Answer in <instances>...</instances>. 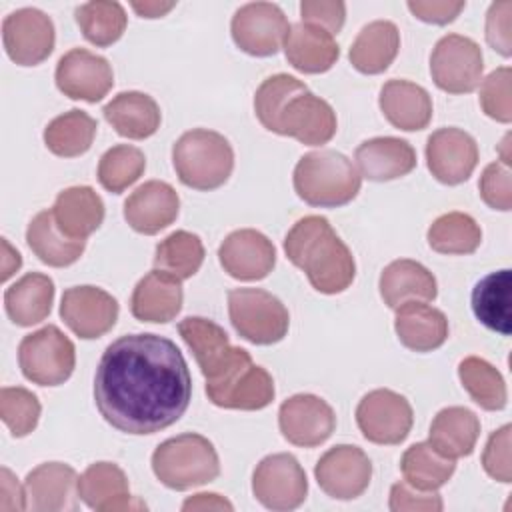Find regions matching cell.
Instances as JSON below:
<instances>
[{"label": "cell", "mask_w": 512, "mask_h": 512, "mask_svg": "<svg viewBox=\"0 0 512 512\" xmlns=\"http://www.w3.org/2000/svg\"><path fill=\"white\" fill-rule=\"evenodd\" d=\"M314 476L322 492L330 498L354 500L370 486L372 462L362 448L338 444L320 456Z\"/></svg>", "instance_id": "cell-12"}, {"label": "cell", "mask_w": 512, "mask_h": 512, "mask_svg": "<svg viewBox=\"0 0 512 512\" xmlns=\"http://www.w3.org/2000/svg\"><path fill=\"white\" fill-rule=\"evenodd\" d=\"M152 470L166 488L182 492L216 480L220 460L206 436L188 432L158 444L152 454Z\"/></svg>", "instance_id": "cell-5"}, {"label": "cell", "mask_w": 512, "mask_h": 512, "mask_svg": "<svg viewBox=\"0 0 512 512\" xmlns=\"http://www.w3.org/2000/svg\"><path fill=\"white\" fill-rule=\"evenodd\" d=\"M118 302L98 286H72L64 290L60 316L64 324L82 340H94L114 328Z\"/></svg>", "instance_id": "cell-15"}, {"label": "cell", "mask_w": 512, "mask_h": 512, "mask_svg": "<svg viewBox=\"0 0 512 512\" xmlns=\"http://www.w3.org/2000/svg\"><path fill=\"white\" fill-rule=\"evenodd\" d=\"M290 22L286 20L282 8L272 2H250L240 6L230 22V32L234 44L258 58L274 56L284 48Z\"/></svg>", "instance_id": "cell-11"}, {"label": "cell", "mask_w": 512, "mask_h": 512, "mask_svg": "<svg viewBox=\"0 0 512 512\" xmlns=\"http://www.w3.org/2000/svg\"><path fill=\"white\" fill-rule=\"evenodd\" d=\"M394 330L402 346L414 352H432L448 338V320L442 310L424 302H404L396 308Z\"/></svg>", "instance_id": "cell-25"}, {"label": "cell", "mask_w": 512, "mask_h": 512, "mask_svg": "<svg viewBox=\"0 0 512 512\" xmlns=\"http://www.w3.org/2000/svg\"><path fill=\"white\" fill-rule=\"evenodd\" d=\"M484 56L480 46L462 34L442 36L430 54L434 84L448 94L474 92L482 82Z\"/></svg>", "instance_id": "cell-8"}, {"label": "cell", "mask_w": 512, "mask_h": 512, "mask_svg": "<svg viewBox=\"0 0 512 512\" xmlns=\"http://www.w3.org/2000/svg\"><path fill=\"white\" fill-rule=\"evenodd\" d=\"M378 104L384 118L404 132L422 130L432 120L430 94L410 80H388L380 90Z\"/></svg>", "instance_id": "cell-26"}, {"label": "cell", "mask_w": 512, "mask_h": 512, "mask_svg": "<svg viewBox=\"0 0 512 512\" xmlns=\"http://www.w3.org/2000/svg\"><path fill=\"white\" fill-rule=\"evenodd\" d=\"M278 426L290 444L314 448L332 436L336 428V414L320 396L294 394L280 404Z\"/></svg>", "instance_id": "cell-16"}, {"label": "cell", "mask_w": 512, "mask_h": 512, "mask_svg": "<svg viewBox=\"0 0 512 512\" xmlns=\"http://www.w3.org/2000/svg\"><path fill=\"white\" fill-rule=\"evenodd\" d=\"M26 242L40 262L54 268L74 264L86 248V240L68 238L58 228L52 210H42L30 220L26 230Z\"/></svg>", "instance_id": "cell-35"}, {"label": "cell", "mask_w": 512, "mask_h": 512, "mask_svg": "<svg viewBox=\"0 0 512 512\" xmlns=\"http://www.w3.org/2000/svg\"><path fill=\"white\" fill-rule=\"evenodd\" d=\"M274 380L266 368L252 364L246 374L226 394L220 408L228 410H262L274 400Z\"/></svg>", "instance_id": "cell-46"}, {"label": "cell", "mask_w": 512, "mask_h": 512, "mask_svg": "<svg viewBox=\"0 0 512 512\" xmlns=\"http://www.w3.org/2000/svg\"><path fill=\"white\" fill-rule=\"evenodd\" d=\"M400 50V32L390 20L366 24L350 46V64L362 74H382Z\"/></svg>", "instance_id": "cell-33"}, {"label": "cell", "mask_w": 512, "mask_h": 512, "mask_svg": "<svg viewBox=\"0 0 512 512\" xmlns=\"http://www.w3.org/2000/svg\"><path fill=\"white\" fill-rule=\"evenodd\" d=\"M414 422L410 402L388 388L368 392L356 406V424L368 442L394 446L408 438Z\"/></svg>", "instance_id": "cell-10"}, {"label": "cell", "mask_w": 512, "mask_h": 512, "mask_svg": "<svg viewBox=\"0 0 512 512\" xmlns=\"http://www.w3.org/2000/svg\"><path fill=\"white\" fill-rule=\"evenodd\" d=\"M458 378L470 398L482 410H502L508 400L502 374L484 358L468 356L458 364Z\"/></svg>", "instance_id": "cell-40"}, {"label": "cell", "mask_w": 512, "mask_h": 512, "mask_svg": "<svg viewBox=\"0 0 512 512\" xmlns=\"http://www.w3.org/2000/svg\"><path fill=\"white\" fill-rule=\"evenodd\" d=\"M252 494L268 510H294L308 494L306 472L292 454H270L254 468Z\"/></svg>", "instance_id": "cell-9"}, {"label": "cell", "mask_w": 512, "mask_h": 512, "mask_svg": "<svg viewBox=\"0 0 512 512\" xmlns=\"http://www.w3.org/2000/svg\"><path fill=\"white\" fill-rule=\"evenodd\" d=\"M392 512H440L442 498L436 490H418L408 482H396L390 488Z\"/></svg>", "instance_id": "cell-52"}, {"label": "cell", "mask_w": 512, "mask_h": 512, "mask_svg": "<svg viewBox=\"0 0 512 512\" xmlns=\"http://www.w3.org/2000/svg\"><path fill=\"white\" fill-rule=\"evenodd\" d=\"M40 402L36 394L22 386H4L0 390V418L14 438H24L38 426Z\"/></svg>", "instance_id": "cell-45"}, {"label": "cell", "mask_w": 512, "mask_h": 512, "mask_svg": "<svg viewBox=\"0 0 512 512\" xmlns=\"http://www.w3.org/2000/svg\"><path fill=\"white\" fill-rule=\"evenodd\" d=\"M428 246L438 254L464 256L476 252L482 242V230L476 220L464 212L438 216L428 228Z\"/></svg>", "instance_id": "cell-38"}, {"label": "cell", "mask_w": 512, "mask_h": 512, "mask_svg": "<svg viewBox=\"0 0 512 512\" xmlns=\"http://www.w3.org/2000/svg\"><path fill=\"white\" fill-rule=\"evenodd\" d=\"M130 6L142 18H160L166 12H170L176 6V2H132Z\"/></svg>", "instance_id": "cell-56"}, {"label": "cell", "mask_w": 512, "mask_h": 512, "mask_svg": "<svg viewBox=\"0 0 512 512\" xmlns=\"http://www.w3.org/2000/svg\"><path fill=\"white\" fill-rule=\"evenodd\" d=\"M284 54L288 64H292V68H296L298 72L322 74L336 64L340 48L334 36L326 30L298 22L290 24L284 42Z\"/></svg>", "instance_id": "cell-27"}, {"label": "cell", "mask_w": 512, "mask_h": 512, "mask_svg": "<svg viewBox=\"0 0 512 512\" xmlns=\"http://www.w3.org/2000/svg\"><path fill=\"white\" fill-rule=\"evenodd\" d=\"M106 122L124 138L144 140L160 128V108L156 100L144 92L128 90L116 94L104 108Z\"/></svg>", "instance_id": "cell-30"}, {"label": "cell", "mask_w": 512, "mask_h": 512, "mask_svg": "<svg viewBox=\"0 0 512 512\" xmlns=\"http://www.w3.org/2000/svg\"><path fill=\"white\" fill-rule=\"evenodd\" d=\"M28 508L34 512L76 510L78 476L64 462H44L28 472L24 480Z\"/></svg>", "instance_id": "cell-22"}, {"label": "cell", "mask_w": 512, "mask_h": 512, "mask_svg": "<svg viewBox=\"0 0 512 512\" xmlns=\"http://www.w3.org/2000/svg\"><path fill=\"white\" fill-rule=\"evenodd\" d=\"M2 42L18 66H38L54 50V22L38 8H20L2 22Z\"/></svg>", "instance_id": "cell-13"}, {"label": "cell", "mask_w": 512, "mask_h": 512, "mask_svg": "<svg viewBox=\"0 0 512 512\" xmlns=\"http://www.w3.org/2000/svg\"><path fill=\"white\" fill-rule=\"evenodd\" d=\"M182 280L154 268L132 290L130 312L140 322L166 324L182 310Z\"/></svg>", "instance_id": "cell-24"}, {"label": "cell", "mask_w": 512, "mask_h": 512, "mask_svg": "<svg viewBox=\"0 0 512 512\" xmlns=\"http://www.w3.org/2000/svg\"><path fill=\"white\" fill-rule=\"evenodd\" d=\"M360 176L372 182H390L416 168V150L396 136H376L364 140L354 152Z\"/></svg>", "instance_id": "cell-23"}, {"label": "cell", "mask_w": 512, "mask_h": 512, "mask_svg": "<svg viewBox=\"0 0 512 512\" xmlns=\"http://www.w3.org/2000/svg\"><path fill=\"white\" fill-rule=\"evenodd\" d=\"M76 22L84 38L98 46L106 48L120 40L126 30V12L120 2L112 0H94L80 4L76 8Z\"/></svg>", "instance_id": "cell-41"}, {"label": "cell", "mask_w": 512, "mask_h": 512, "mask_svg": "<svg viewBox=\"0 0 512 512\" xmlns=\"http://www.w3.org/2000/svg\"><path fill=\"white\" fill-rule=\"evenodd\" d=\"M486 42L498 54H512V2L500 0L490 4L486 14Z\"/></svg>", "instance_id": "cell-51"}, {"label": "cell", "mask_w": 512, "mask_h": 512, "mask_svg": "<svg viewBox=\"0 0 512 512\" xmlns=\"http://www.w3.org/2000/svg\"><path fill=\"white\" fill-rule=\"evenodd\" d=\"M292 182L298 198L306 204L338 208L358 196L362 176L342 152L316 150L298 160Z\"/></svg>", "instance_id": "cell-3"}, {"label": "cell", "mask_w": 512, "mask_h": 512, "mask_svg": "<svg viewBox=\"0 0 512 512\" xmlns=\"http://www.w3.org/2000/svg\"><path fill=\"white\" fill-rule=\"evenodd\" d=\"M180 212L178 192L162 180H150L138 186L124 202V218L138 234H158L168 228Z\"/></svg>", "instance_id": "cell-21"}, {"label": "cell", "mask_w": 512, "mask_h": 512, "mask_svg": "<svg viewBox=\"0 0 512 512\" xmlns=\"http://www.w3.org/2000/svg\"><path fill=\"white\" fill-rule=\"evenodd\" d=\"M144 168L146 156L140 148L116 144L106 150L98 162V182L104 190L120 194L144 174Z\"/></svg>", "instance_id": "cell-43"}, {"label": "cell", "mask_w": 512, "mask_h": 512, "mask_svg": "<svg viewBox=\"0 0 512 512\" xmlns=\"http://www.w3.org/2000/svg\"><path fill=\"white\" fill-rule=\"evenodd\" d=\"M54 302V282L40 272H28L4 292L8 318L22 328L40 324L48 318Z\"/></svg>", "instance_id": "cell-32"}, {"label": "cell", "mask_w": 512, "mask_h": 512, "mask_svg": "<svg viewBox=\"0 0 512 512\" xmlns=\"http://www.w3.org/2000/svg\"><path fill=\"white\" fill-rule=\"evenodd\" d=\"M400 470L404 482H408L410 486L418 490H438L452 478L456 462L438 454L430 446V442H418L406 448V452L402 454Z\"/></svg>", "instance_id": "cell-39"}, {"label": "cell", "mask_w": 512, "mask_h": 512, "mask_svg": "<svg viewBox=\"0 0 512 512\" xmlns=\"http://www.w3.org/2000/svg\"><path fill=\"white\" fill-rule=\"evenodd\" d=\"M228 316L234 330L258 346L280 342L290 326L286 306L262 288H232L228 292Z\"/></svg>", "instance_id": "cell-6"}, {"label": "cell", "mask_w": 512, "mask_h": 512, "mask_svg": "<svg viewBox=\"0 0 512 512\" xmlns=\"http://www.w3.org/2000/svg\"><path fill=\"white\" fill-rule=\"evenodd\" d=\"M2 248H4V258H2V280L6 282L20 266H22V256L18 250H14L6 238H2Z\"/></svg>", "instance_id": "cell-57"}, {"label": "cell", "mask_w": 512, "mask_h": 512, "mask_svg": "<svg viewBox=\"0 0 512 512\" xmlns=\"http://www.w3.org/2000/svg\"><path fill=\"white\" fill-rule=\"evenodd\" d=\"M204 262V244L200 236L176 230L166 236L154 252V268L178 278L186 280L192 278Z\"/></svg>", "instance_id": "cell-42"}, {"label": "cell", "mask_w": 512, "mask_h": 512, "mask_svg": "<svg viewBox=\"0 0 512 512\" xmlns=\"http://www.w3.org/2000/svg\"><path fill=\"white\" fill-rule=\"evenodd\" d=\"M338 122L334 108L310 90L294 96L278 122V134L290 136L306 146H322L336 134Z\"/></svg>", "instance_id": "cell-19"}, {"label": "cell", "mask_w": 512, "mask_h": 512, "mask_svg": "<svg viewBox=\"0 0 512 512\" xmlns=\"http://www.w3.org/2000/svg\"><path fill=\"white\" fill-rule=\"evenodd\" d=\"M18 364L26 380L38 386H60L74 372L76 348L58 326L48 324L20 340Z\"/></svg>", "instance_id": "cell-7"}, {"label": "cell", "mask_w": 512, "mask_h": 512, "mask_svg": "<svg viewBox=\"0 0 512 512\" xmlns=\"http://www.w3.org/2000/svg\"><path fill=\"white\" fill-rule=\"evenodd\" d=\"M182 510L184 512H190V510H232V504L226 498H222L220 494L200 492V494L190 496L182 504Z\"/></svg>", "instance_id": "cell-55"}, {"label": "cell", "mask_w": 512, "mask_h": 512, "mask_svg": "<svg viewBox=\"0 0 512 512\" xmlns=\"http://www.w3.org/2000/svg\"><path fill=\"white\" fill-rule=\"evenodd\" d=\"M378 288L384 304L392 310L410 300L430 302L438 294L434 274L426 266L410 258L390 262L380 274Z\"/></svg>", "instance_id": "cell-28"}, {"label": "cell", "mask_w": 512, "mask_h": 512, "mask_svg": "<svg viewBox=\"0 0 512 512\" xmlns=\"http://www.w3.org/2000/svg\"><path fill=\"white\" fill-rule=\"evenodd\" d=\"M464 0H410L408 10L428 24H450L464 10Z\"/></svg>", "instance_id": "cell-53"}, {"label": "cell", "mask_w": 512, "mask_h": 512, "mask_svg": "<svg viewBox=\"0 0 512 512\" xmlns=\"http://www.w3.org/2000/svg\"><path fill=\"white\" fill-rule=\"evenodd\" d=\"M306 84L290 74H274V76H268L256 90L254 94V112H256V118L260 120V124L278 134V122H280V116L286 108V104L306 92Z\"/></svg>", "instance_id": "cell-44"}, {"label": "cell", "mask_w": 512, "mask_h": 512, "mask_svg": "<svg viewBox=\"0 0 512 512\" xmlns=\"http://www.w3.org/2000/svg\"><path fill=\"white\" fill-rule=\"evenodd\" d=\"M58 228L74 240H86L104 220V202L90 186H70L50 208Z\"/></svg>", "instance_id": "cell-29"}, {"label": "cell", "mask_w": 512, "mask_h": 512, "mask_svg": "<svg viewBox=\"0 0 512 512\" xmlns=\"http://www.w3.org/2000/svg\"><path fill=\"white\" fill-rule=\"evenodd\" d=\"M98 124L84 110L72 108L56 116L44 128L46 148L60 158H76L90 150Z\"/></svg>", "instance_id": "cell-37"}, {"label": "cell", "mask_w": 512, "mask_h": 512, "mask_svg": "<svg viewBox=\"0 0 512 512\" xmlns=\"http://www.w3.org/2000/svg\"><path fill=\"white\" fill-rule=\"evenodd\" d=\"M28 508L26 490L20 486L18 478L8 470H0V510L2 512H20Z\"/></svg>", "instance_id": "cell-54"}, {"label": "cell", "mask_w": 512, "mask_h": 512, "mask_svg": "<svg viewBox=\"0 0 512 512\" xmlns=\"http://www.w3.org/2000/svg\"><path fill=\"white\" fill-rule=\"evenodd\" d=\"M426 164L438 182L448 186L462 184L478 164V144L460 128H438L428 136Z\"/></svg>", "instance_id": "cell-17"}, {"label": "cell", "mask_w": 512, "mask_h": 512, "mask_svg": "<svg viewBox=\"0 0 512 512\" xmlns=\"http://www.w3.org/2000/svg\"><path fill=\"white\" fill-rule=\"evenodd\" d=\"M512 72L508 66H500L480 82V106L484 114L496 122L508 124L512 120V96H510Z\"/></svg>", "instance_id": "cell-47"}, {"label": "cell", "mask_w": 512, "mask_h": 512, "mask_svg": "<svg viewBox=\"0 0 512 512\" xmlns=\"http://www.w3.org/2000/svg\"><path fill=\"white\" fill-rule=\"evenodd\" d=\"M510 424H504L486 442L484 454H482V466L486 474L498 482L508 484L512 480V468H510Z\"/></svg>", "instance_id": "cell-49"}, {"label": "cell", "mask_w": 512, "mask_h": 512, "mask_svg": "<svg viewBox=\"0 0 512 512\" xmlns=\"http://www.w3.org/2000/svg\"><path fill=\"white\" fill-rule=\"evenodd\" d=\"M224 272L242 282L266 278L276 266L274 244L258 230L240 228L230 232L218 248Z\"/></svg>", "instance_id": "cell-18"}, {"label": "cell", "mask_w": 512, "mask_h": 512, "mask_svg": "<svg viewBox=\"0 0 512 512\" xmlns=\"http://www.w3.org/2000/svg\"><path fill=\"white\" fill-rule=\"evenodd\" d=\"M284 252L320 294H340L356 276L350 248L324 216L300 218L284 238Z\"/></svg>", "instance_id": "cell-2"}, {"label": "cell", "mask_w": 512, "mask_h": 512, "mask_svg": "<svg viewBox=\"0 0 512 512\" xmlns=\"http://www.w3.org/2000/svg\"><path fill=\"white\" fill-rule=\"evenodd\" d=\"M478 436V416L464 406H448L434 416L428 432V442L438 454L456 460L474 452Z\"/></svg>", "instance_id": "cell-31"}, {"label": "cell", "mask_w": 512, "mask_h": 512, "mask_svg": "<svg viewBox=\"0 0 512 512\" xmlns=\"http://www.w3.org/2000/svg\"><path fill=\"white\" fill-rule=\"evenodd\" d=\"M178 332L192 350L204 378L214 376L232 354L228 334L216 322L202 316H188L178 322Z\"/></svg>", "instance_id": "cell-34"}, {"label": "cell", "mask_w": 512, "mask_h": 512, "mask_svg": "<svg viewBox=\"0 0 512 512\" xmlns=\"http://www.w3.org/2000/svg\"><path fill=\"white\" fill-rule=\"evenodd\" d=\"M478 188L482 200L492 210L508 212L512 208V178L508 166L502 162H492L484 168Z\"/></svg>", "instance_id": "cell-48"}, {"label": "cell", "mask_w": 512, "mask_h": 512, "mask_svg": "<svg viewBox=\"0 0 512 512\" xmlns=\"http://www.w3.org/2000/svg\"><path fill=\"white\" fill-rule=\"evenodd\" d=\"M54 80L64 96L94 104L114 86V72L104 56L86 48H72L58 60Z\"/></svg>", "instance_id": "cell-14"}, {"label": "cell", "mask_w": 512, "mask_h": 512, "mask_svg": "<svg viewBox=\"0 0 512 512\" xmlns=\"http://www.w3.org/2000/svg\"><path fill=\"white\" fill-rule=\"evenodd\" d=\"M172 164L184 186L208 192L228 182L234 170V150L220 132L194 128L174 142Z\"/></svg>", "instance_id": "cell-4"}, {"label": "cell", "mask_w": 512, "mask_h": 512, "mask_svg": "<svg viewBox=\"0 0 512 512\" xmlns=\"http://www.w3.org/2000/svg\"><path fill=\"white\" fill-rule=\"evenodd\" d=\"M472 310L480 324L502 336L510 334V270L484 276L472 290Z\"/></svg>", "instance_id": "cell-36"}, {"label": "cell", "mask_w": 512, "mask_h": 512, "mask_svg": "<svg viewBox=\"0 0 512 512\" xmlns=\"http://www.w3.org/2000/svg\"><path fill=\"white\" fill-rule=\"evenodd\" d=\"M300 16L304 24L316 26L334 36L344 26L346 4L340 0H302Z\"/></svg>", "instance_id": "cell-50"}, {"label": "cell", "mask_w": 512, "mask_h": 512, "mask_svg": "<svg viewBox=\"0 0 512 512\" xmlns=\"http://www.w3.org/2000/svg\"><path fill=\"white\" fill-rule=\"evenodd\" d=\"M192 378L180 348L158 334H126L100 356L94 402L100 416L124 434L166 430L184 416Z\"/></svg>", "instance_id": "cell-1"}, {"label": "cell", "mask_w": 512, "mask_h": 512, "mask_svg": "<svg viewBox=\"0 0 512 512\" xmlns=\"http://www.w3.org/2000/svg\"><path fill=\"white\" fill-rule=\"evenodd\" d=\"M80 500L96 512L146 510V504L130 494L124 470L112 462H94L78 478Z\"/></svg>", "instance_id": "cell-20"}]
</instances>
